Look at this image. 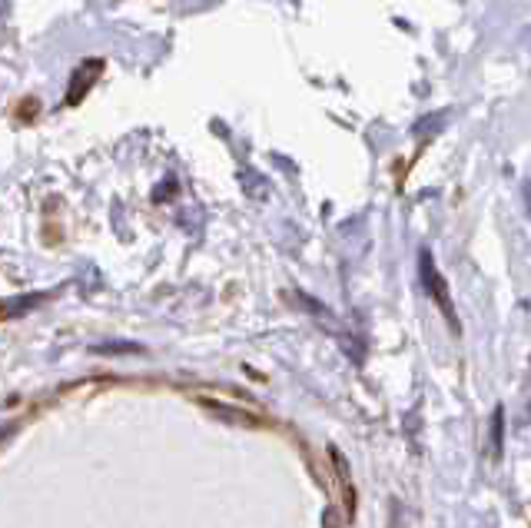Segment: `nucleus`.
I'll return each instance as SVG.
<instances>
[{
  "label": "nucleus",
  "instance_id": "3",
  "mask_svg": "<svg viewBox=\"0 0 531 528\" xmlns=\"http://www.w3.org/2000/svg\"><path fill=\"white\" fill-rule=\"evenodd\" d=\"M502 442H505V409L498 406L492 412V429H488V445H492V455H502Z\"/></svg>",
  "mask_w": 531,
  "mask_h": 528
},
{
  "label": "nucleus",
  "instance_id": "2",
  "mask_svg": "<svg viewBox=\"0 0 531 528\" xmlns=\"http://www.w3.org/2000/svg\"><path fill=\"white\" fill-rule=\"evenodd\" d=\"M422 273H425V283H429V293L435 296V303H439V309H442V316L449 319L452 326H458V323H455V306H452V296H449V289H445L442 276L435 273V266H429V260H422Z\"/></svg>",
  "mask_w": 531,
  "mask_h": 528
},
{
  "label": "nucleus",
  "instance_id": "1",
  "mask_svg": "<svg viewBox=\"0 0 531 528\" xmlns=\"http://www.w3.org/2000/svg\"><path fill=\"white\" fill-rule=\"evenodd\" d=\"M332 455V465H336V482H339V492H342V502H346V515H356V485H352V475H349V462L346 455L339 449H329Z\"/></svg>",
  "mask_w": 531,
  "mask_h": 528
}]
</instances>
